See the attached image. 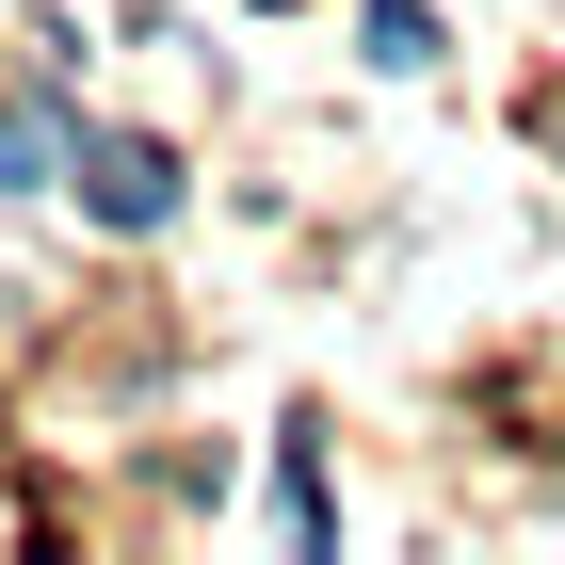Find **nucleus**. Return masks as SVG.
<instances>
[{
  "mask_svg": "<svg viewBox=\"0 0 565 565\" xmlns=\"http://www.w3.org/2000/svg\"><path fill=\"white\" fill-rule=\"evenodd\" d=\"M65 178H82L97 226H162V211H178V162H162L146 130H82V146H65Z\"/></svg>",
  "mask_w": 565,
  "mask_h": 565,
  "instance_id": "1",
  "label": "nucleus"
},
{
  "mask_svg": "<svg viewBox=\"0 0 565 565\" xmlns=\"http://www.w3.org/2000/svg\"><path fill=\"white\" fill-rule=\"evenodd\" d=\"M49 162H65V130H49V97H17V114H0V178H17V194H33Z\"/></svg>",
  "mask_w": 565,
  "mask_h": 565,
  "instance_id": "2",
  "label": "nucleus"
}]
</instances>
